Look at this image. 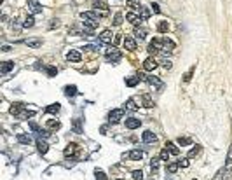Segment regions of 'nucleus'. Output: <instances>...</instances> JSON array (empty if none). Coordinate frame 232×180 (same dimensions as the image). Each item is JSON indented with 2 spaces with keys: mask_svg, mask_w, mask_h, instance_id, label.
I'll return each mask as SVG.
<instances>
[{
  "mask_svg": "<svg viewBox=\"0 0 232 180\" xmlns=\"http://www.w3.org/2000/svg\"><path fill=\"white\" fill-rule=\"evenodd\" d=\"M157 30L161 33H166L167 30H169V25H167V21H159V25H157Z\"/></svg>",
  "mask_w": 232,
  "mask_h": 180,
  "instance_id": "nucleus-27",
  "label": "nucleus"
},
{
  "mask_svg": "<svg viewBox=\"0 0 232 180\" xmlns=\"http://www.w3.org/2000/svg\"><path fill=\"white\" fill-rule=\"evenodd\" d=\"M128 7H131V9H140V0H128Z\"/></svg>",
  "mask_w": 232,
  "mask_h": 180,
  "instance_id": "nucleus-34",
  "label": "nucleus"
},
{
  "mask_svg": "<svg viewBox=\"0 0 232 180\" xmlns=\"http://www.w3.org/2000/svg\"><path fill=\"white\" fill-rule=\"evenodd\" d=\"M199 152H201V147H199V145H195L194 149H190V152H189V159H190V158H195V156H197Z\"/></svg>",
  "mask_w": 232,
  "mask_h": 180,
  "instance_id": "nucleus-36",
  "label": "nucleus"
},
{
  "mask_svg": "<svg viewBox=\"0 0 232 180\" xmlns=\"http://www.w3.org/2000/svg\"><path fill=\"white\" fill-rule=\"evenodd\" d=\"M194 70H195V65H194V66H190V70L185 74V77H183V81H185V82H189L190 79H192V74H194Z\"/></svg>",
  "mask_w": 232,
  "mask_h": 180,
  "instance_id": "nucleus-37",
  "label": "nucleus"
},
{
  "mask_svg": "<svg viewBox=\"0 0 232 180\" xmlns=\"http://www.w3.org/2000/svg\"><path fill=\"white\" fill-rule=\"evenodd\" d=\"M161 38H154V40H152L150 44H148V53H150V54H157V53H159V51H161Z\"/></svg>",
  "mask_w": 232,
  "mask_h": 180,
  "instance_id": "nucleus-3",
  "label": "nucleus"
},
{
  "mask_svg": "<svg viewBox=\"0 0 232 180\" xmlns=\"http://www.w3.org/2000/svg\"><path fill=\"white\" fill-rule=\"evenodd\" d=\"M25 109V105L23 103H12V107L9 109V112H11L12 115H21V110Z\"/></svg>",
  "mask_w": 232,
  "mask_h": 180,
  "instance_id": "nucleus-18",
  "label": "nucleus"
},
{
  "mask_svg": "<svg viewBox=\"0 0 232 180\" xmlns=\"http://www.w3.org/2000/svg\"><path fill=\"white\" fill-rule=\"evenodd\" d=\"M117 180H122V178H117Z\"/></svg>",
  "mask_w": 232,
  "mask_h": 180,
  "instance_id": "nucleus-54",
  "label": "nucleus"
},
{
  "mask_svg": "<svg viewBox=\"0 0 232 180\" xmlns=\"http://www.w3.org/2000/svg\"><path fill=\"white\" fill-rule=\"evenodd\" d=\"M120 119H124V110H122V109H113L112 112L108 114V121L113 122V124H115V122H119Z\"/></svg>",
  "mask_w": 232,
  "mask_h": 180,
  "instance_id": "nucleus-2",
  "label": "nucleus"
},
{
  "mask_svg": "<svg viewBox=\"0 0 232 180\" xmlns=\"http://www.w3.org/2000/svg\"><path fill=\"white\" fill-rule=\"evenodd\" d=\"M133 178L135 180H143V171H141V170H135V171H133Z\"/></svg>",
  "mask_w": 232,
  "mask_h": 180,
  "instance_id": "nucleus-39",
  "label": "nucleus"
},
{
  "mask_svg": "<svg viewBox=\"0 0 232 180\" xmlns=\"http://www.w3.org/2000/svg\"><path fill=\"white\" fill-rule=\"evenodd\" d=\"M94 175H96V180H107V175L103 173L101 170H96V173Z\"/></svg>",
  "mask_w": 232,
  "mask_h": 180,
  "instance_id": "nucleus-43",
  "label": "nucleus"
},
{
  "mask_svg": "<svg viewBox=\"0 0 232 180\" xmlns=\"http://www.w3.org/2000/svg\"><path fill=\"white\" fill-rule=\"evenodd\" d=\"M12 68H14V61H4V65H2L0 72H2V74H9Z\"/></svg>",
  "mask_w": 232,
  "mask_h": 180,
  "instance_id": "nucleus-21",
  "label": "nucleus"
},
{
  "mask_svg": "<svg viewBox=\"0 0 232 180\" xmlns=\"http://www.w3.org/2000/svg\"><path fill=\"white\" fill-rule=\"evenodd\" d=\"M75 150H77V145H75V143H68V145H66V149H65V158H70V156H73V154H75Z\"/></svg>",
  "mask_w": 232,
  "mask_h": 180,
  "instance_id": "nucleus-22",
  "label": "nucleus"
},
{
  "mask_svg": "<svg viewBox=\"0 0 232 180\" xmlns=\"http://www.w3.org/2000/svg\"><path fill=\"white\" fill-rule=\"evenodd\" d=\"M135 35H136V38L143 40V38L147 37V30H145V28H138V26H136L135 28Z\"/></svg>",
  "mask_w": 232,
  "mask_h": 180,
  "instance_id": "nucleus-23",
  "label": "nucleus"
},
{
  "mask_svg": "<svg viewBox=\"0 0 232 180\" xmlns=\"http://www.w3.org/2000/svg\"><path fill=\"white\" fill-rule=\"evenodd\" d=\"M33 115H35V112H32V110H30V112H23L21 117H23V119H28V117H33Z\"/></svg>",
  "mask_w": 232,
  "mask_h": 180,
  "instance_id": "nucleus-47",
  "label": "nucleus"
},
{
  "mask_svg": "<svg viewBox=\"0 0 232 180\" xmlns=\"http://www.w3.org/2000/svg\"><path fill=\"white\" fill-rule=\"evenodd\" d=\"M18 142L19 143H32V137H30V135H18Z\"/></svg>",
  "mask_w": 232,
  "mask_h": 180,
  "instance_id": "nucleus-30",
  "label": "nucleus"
},
{
  "mask_svg": "<svg viewBox=\"0 0 232 180\" xmlns=\"http://www.w3.org/2000/svg\"><path fill=\"white\" fill-rule=\"evenodd\" d=\"M45 112H47V114H58V112H60V103L49 105L47 109H45Z\"/></svg>",
  "mask_w": 232,
  "mask_h": 180,
  "instance_id": "nucleus-24",
  "label": "nucleus"
},
{
  "mask_svg": "<svg viewBox=\"0 0 232 180\" xmlns=\"http://www.w3.org/2000/svg\"><path fill=\"white\" fill-rule=\"evenodd\" d=\"M37 150H38L40 154H42V156H44V154H47V150H49V145H47L45 142H42V140H37Z\"/></svg>",
  "mask_w": 232,
  "mask_h": 180,
  "instance_id": "nucleus-19",
  "label": "nucleus"
},
{
  "mask_svg": "<svg viewBox=\"0 0 232 180\" xmlns=\"http://www.w3.org/2000/svg\"><path fill=\"white\" fill-rule=\"evenodd\" d=\"M166 149H167V150H169L171 154H175V156H176V154L180 152V149L176 147V145H175L173 142H167V143H166Z\"/></svg>",
  "mask_w": 232,
  "mask_h": 180,
  "instance_id": "nucleus-26",
  "label": "nucleus"
},
{
  "mask_svg": "<svg viewBox=\"0 0 232 180\" xmlns=\"http://www.w3.org/2000/svg\"><path fill=\"white\" fill-rule=\"evenodd\" d=\"M225 173L230 175L232 173V145L229 147V152H227V159H225Z\"/></svg>",
  "mask_w": 232,
  "mask_h": 180,
  "instance_id": "nucleus-8",
  "label": "nucleus"
},
{
  "mask_svg": "<svg viewBox=\"0 0 232 180\" xmlns=\"http://www.w3.org/2000/svg\"><path fill=\"white\" fill-rule=\"evenodd\" d=\"M129 159H131V161H140V159H143V150H140V149L131 150V152H129Z\"/></svg>",
  "mask_w": 232,
  "mask_h": 180,
  "instance_id": "nucleus-17",
  "label": "nucleus"
},
{
  "mask_svg": "<svg viewBox=\"0 0 232 180\" xmlns=\"http://www.w3.org/2000/svg\"><path fill=\"white\" fill-rule=\"evenodd\" d=\"M66 60L72 61V63H79V61L82 60V54L77 49H70L68 53H66Z\"/></svg>",
  "mask_w": 232,
  "mask_h": 180,
  "instance_id": "nucleus-4",
  "label": "nucleus"
},
{
  "mask_svg": "<svg viewBox=\"0 0 232 180\" xmlns=\"http://www.w3.org/2000/svg\"><path fill=\"white\" fill-rule=\"evenodd\" d=\"M222 177H223V171L220 170V171H216V175L213 177V180H222Z\"/></svg>",
  "mask_w": 232,
  "mask_h": 180,
  "instance_id": "nucleus-49",
  "label": "nucleus"
},
{
  "mask_svg": "<svg viewBox=\"0 0 232 180\" xmlns=\"http://www.w3.org/2000/svg\"><path fill=\"white\" fill-rule=\"evenodd\" d=\"M140 12H141V19H148L150 12H148V9H147V7H140Z\"/></svg>",
  "mask_w": 232,
  "mask_h": 180,
  "instance_id": "nucleus-41",
  "label": "nucleus"
},
{
  "mask_svg": "<svg viewBox=\"0 0 232 180\" xmlns=\"http://www.w3.org/2000/svg\"><path fill=\"white\" fill-rule=\"evenodd\" d=\"M98 23L100 21H96V19H84L82 25H84V28H86V32H92V30L98 26Z\"/></svg>",
  "mask_w": 232,
  "mask_h": 180,
  "instance_id": "nucleus-14",
  "label": "nucleus"
},
{
  "mask_svg": "<svg viewBox=\"0 0 232 180\" xmlns=\"http://www.w3.org/2000/svg\"><path fill=\"white\" fill-rule=\"evenodd\" d=\"M150 168H152V171H157V168H159V159H157V158H152Z\"/></svg>",
  "mask_w": 232,
  "mask_h": 180,
  "instance_id": "nucleus-38",
  "label": "nucleus"
},
{
  "mask_svg": "<svg viewBox=\"0 0 232 180\" xmlns=\"http://www.w3.org/2000/svg\"><path fill=\"white\" fill-rule=\"evenodd\" d=\"M122 42H124V47H126L128 51H136V40H135V38L126 37Z\"/></svg>",
  "mask_w": 232,
  "mask_h": 180,
  "instance_id": "nucleus-15",
  "label": "nucleus"
},
{
  "mask_svg": "<svg viewBox=\"0 0 232 180\" xmlns=\"http://www.w3.org/2000/svg\"><path fill=\"white\" fill-rule=\"evenodd\" d=\"M49 26H51V28H58V26H60V19H53V23H51Z\"/></svg>",
  "mask_w": 232,
  "mask_h": 180,
  "instance_id": "nucleus-50",
  "label": "nucleus"
},
{
  "mask_svg": "<svg viewBox=\"0 0 232 180\" xmlns=\"http://www.w3.org/2000/svg\"><path fill=\"white\" fill-rule=\"evenodd\" d=\"M161 44H162V49H164V51H167V53H171V51H175V42H173L171 38L162 37V38H161Z\"/></svg>",
  "mask_w": 232,
  "mask_h": 180,
  "instance_id": "nucleus-6",
  "label": "nucleus"
},
{
  "mask_svg": "<svg viewBox=\"0 0 232 180\" xmlns=\"http://www.w3.org/2000/svg\"><path fill=\"white\" fill-rule=\"evenodd\" d=\"M141 121L136 119V117H129V119H126V128L128 130H136V128H140Z\"/></svg>",
  "mask_w": 232,
  "mask_h": 180,
  "instance_id": "nucleus-10",
  "label": "nucleus"
},
{
  "mask_svg": "<svg viewBox=\"0 0 232 180\" xmlns=\"http://www.w3.org/2000/svg\"><path fill=\"white\" fill-rule=\"evenodd\" d=\"M126 19H128V21H129L131 25H135V26H138V25H140V23L143 21V19H141V18L138 16V14H135V12H128V14H126Z\"/></svg>",
  "mask_w": 232,
  "mask_h": 180,
  "instance_id": "nucleus-9",
  "label": "nucleus"
},
{
  "mask_svg": "<svg viewBox=\"0 0 232 180\" xmlns=\"http://www.w3.org/2000/svg\"><path fill=\"white\" fill-rule=\"evenodd\" d=\"M2 51H4V53H9V51H11V46H4V47H2Z\"/></svg>",
  "mask_w": 232,
  "mask_h": 180,
  "instance_id": "nucleus-53",
  "label": "nucleus"
},
{
  "mask_svg": "<svg viewBox=\"0 0 232 180\" xmlns=\"http://www.w3.org/2000/svg\"><path fill=\"white\" fill-rule=\"evenodd\" d=\"M33 25H35V19H33V16H28L26 19H25V23H23V26H25V28H32Z\"/></svg>",
  "mask_w": 232,
  "mask_h": 180,
  "instance_id": "nucleus-33",
  "label": "nucleus"
},
{
  "mask_svg": "<svg viewBox=\"0 0 232 180\" xmlns=\"http://www.w3.org/2000/svg\"><path fill=\"white\" fill-rule=\"evenodd\" d=\"M28 9L33 12V14H40L42 12V7L38 4L37 0H28Z\"/></svg>",
  "mask_w": 232,
  "mask_h": 180,
  "instance_id": "nucleus-11",
  "label": "nucleus"
},
{
  "mask_svg": "<svg viewBox=\"0 0 232 180\" xmlns=\"http://www.w3.org/2000/svg\"><path fill=\"white\" fill-rule=\"evenodd\" d=\"M84 49H87V51H96V49H100V46H86Z\"/></svg>",
  "mask_w": 232,
  "mask_h": 180,
  "instance_id": "nucleus-52",
  "label": "nucleus"
},
{
  "mask_svg": "<svg viewBox=\"0 0 232 180\" xmlns=\"http://www.w3.org/2000/svg\"><path fill=\"white\" fill-rule=\"evenodd\" d=\"M112 38H113V33L110 30H103L101 35H100V40L103 44H112Z\"/></svg>",
  "mask_w": 232,
  "mask_h": 180,
  "instance_id": "nucleus-13",
  "label": "nucleus"
},
{
  "mask_svg": "<svg viewBox=\"0 0 232 180\" xmlns=\"http://www.w3.org/2000/svg\"><path fill=\"white\" fill-rule=\"evenodd\" d=\"M178 168H180L178 163H169L166 166V171H167V173H176V170H178Z\"/></svg>",
  "mask_w": 232,
  "mask_h": 180,
  "instance_id": "nucleus-29",
  "label": "nucleus"
},
{
  "mask_svg": "<svg viewBox=\"0 0 232 180\" xmlns=\"http://www.w3.org/2000/svg\"><path fill=\"white\" fill-rule=\"evenodd\" d=\"M126 109H128V110H136V109H138V105L135 103V100H133V98H129L128 102H126Z\"/></svg>",
  "mask_w": 232,
  "mask_h": 180,
  "instance_id": "nucleus-32",
  "label": "nucleus"
},
{
  "mask_svg": "<svg viewBox=\"0 0 232 180\" xmlns=\"http://www.w3.org/2000/svg\"><path fill=\"white\" fill-rule=\"evenodd\" d=\"M152 11H154V12H155V14H159V12H161V7H159V6H157V4H152Z\"/></svg>",
  "mask_w": 232,
  "mask_h": 180,
  "instance_id": "nucleus-48",
  "label": "nucleus"
},
{
  "mask_svg": "<svg viewBox=\"0 0 232 180\" xmlns=\"http://www.w3.org/2000/svg\"><path fill=\"white\" fill-rule=\"evenodd\" d=\"M92 7H94V11H101V14L105 16V14H108V6L105 4V2H101V0H96L94 4H92Z\"/></svg>",
  "mask_w": 232,
  "mask_h": 180,
  "instance_id": "nucleus-7",
  "label": "nucleus"
},
{
  "mask_svg": "<svg viewBox=\"0 0 232 180\" xmlns=\"http://www.w3.org/2000/svg\"><path fill=\"white\" fill-rule=\"evenodd\" d=\"M25 44H26L28 47H32V49H37V47L42 46V38H28Z\"/></svg>",
  "mask_w": 232,
  "mask_h": 180,
  "instance_id": "nucleus-16",
  "label": "nucleus"
},
{
  "mask_svg": "<svg viewBox=\"0 0 232 180\" xmlns=\"http://www.w3.org/2000/svg\"><path fill=\"white\" fill-rule=\"evenodd\" d=\"M138 82H140V77H129V79H126V86L135 87Z\"/></svg>",
  "mask_w": 232,
  "mask_h": 180,
  "instance_id": "nucleus-28",
  "label": "nucleus"
},
{
  "mask_svg": "<svg viewBox=\"0 0 232 180\" xmlns=\"http://www.w3.org/2000/svg\"><path fill=\"white\" fill-rule=\"evenodd\" d=\"M157 65H159L157 60H155V58H152V56H150V58H147V60L143 61V68H145L147 72H154L157 68Z\"/></svg>",
  "mask_w": 232,
  "mask_h": 180,
  "instance_id": "nucleus-5",
  "label": "nucleus"
},
{
  "mask_svg": "<svg viewBox=\"0 0 232 180\" xmlns=\"http://www.w3.org/2000/svg\"><path fill=\"white\" fill-rule=\"evenodd\" d=\"M143 103H145V107H147V109H150V107H154V102H152V100H150V96H147V94L143 96Z\"/></svg>",
  "mask_w": 232,
  "mask_h": 180,
  "instance_id": "nucleus-42",
  "label": "nucleus"
},
{
  "mask_svg": "<svg viewBox=\"0 0 232 180\" xmlns=\"http://www.w3.org/2000/svg\"><path fill=\"white\" fill-rule=\"evenodd\" d=\"M169 154H171V152H169L167 149H162V150H161V156H159V158H161L162 161H169Z\"/></svg>",
  "mask_w": 232,
  "mask_h": 180,
  "instance_id": "nucleus-35",
  "label": "nucleus"
},
{
  "mask_svg": "<svg viewBox=\"0 0 232 180\" xmlns=\"http://www.w3.org/2000/svg\"><path fill=\"white\" fill-rule=\"evenodd\" d=\"M65 94L66 96H75L77 94V87L75 86H66L65 87Z\"/></svg>",
  "mask_w": 232,
  "mask_h": 180,
  "instance_id": "nucleus-31",
  "label": "nucleus"
},
{
  "mask_svg": "<svg viewBox=\"0 0 232 180\" xmlns=\"http://www.w3.org/2000/svg\"><path fill=\"white\" fill-rule=\"evenodd\" d=\"M178 143H180V145H189L190 140H189V138H185V137H180L178 138Z\"/></svg>",
  "mask_w": 232,
  "mask_h": 180,
  "instance_id": "nucleus-45",
  "label": "nucleus"
},
{
  "mask_svg": "<svg viewBox=\"0 0 232 180\" xmlns=\"http://www.w3.org/2000/svg\"><path fill=\"white\" fill-rule=\"evenodd\" d=\"M47 74H49V77H54L56 74H58V70H56L54 66H49V68H47Z\"/></svg>",
  "mask_w": 232,
  "mask_h": 180,
  "instance_id": "nucleus-46",
  "label": "nucleus"
},
{
  "mask_svg": "<svg viewBox=\"0 0 232 180\" xmlns=\"http://www.w3.org/2000/svg\"><path fill=\"white\" fill-rule=\"evenodd\" d=\"M82 16V19H100V14H98V12H92V11H87V12H82L81 14Z\"/></svg>",
  "mask_w": 232,
  "mask_h": 180,
  "instance_id": "nucleus-20",
  "label": "nucleus"
},
{
  "mask_svg": "<svg viewBox=\"0 0 232 180\" xmlns=\"http://www.w3.org/2000/svg\"><path fill=\"white\" fill-rule=\"evenodd\" d=\"M120 23H122V14H120V12H117V14L113 16V25H115V26H119Z\"/></svg>",
  "mask_w": 232,
  "mask_h": 180,
  "instance_id": "nucleus-40",
  "label": "nucleus"
},
{
  "mask_svg": "<svg viewBox=\"0 0 232 180\" xmlns=\"http://www.w3.org/2000/svg\"><path fill=\"white\" fill-rule=\"evenodd\" d=\"M141 138H143V142H145V143H155L157 142L155 133H152L150 130H147L145 133H143V137H141Z\"/></svg>",
  "mask_w": 232,
  "mask_h": 180,
  "instance_id": "nucleus-12",
  "label": "nucleus"
},
{
  "mask_svg": "<svg viewBox=\"0 0 232 180\" xmlns=\"http://www.w3.org/2000/svg\"><path fill=\"white\" fill-rule=\"evenodd\" d=\"M120 58H122V54H120L119 49H115V47L107 49V60L110 61V63H117V61H120Z\"/></svg>",
  "mask_w": 232,
  "mask_h": 180,
  "instance_id": "nucleus-1",
  "label": "nucleus"
},
{
  "mask_svg": "<svg viewBox=\"0 0 232 180\" xmlns=\"http://www.w3.org/2000/svg\"><path fill=\"white\" fill-rule=\"evenodd\" d=\"M178 164L182 166V168H187L189 166V158H183V159H180L178 161Z\"/></svg>",
  "mask_w": 232,
  "mask_h": 180,
  "instance_id": "nucleus-44",
  "label": "nucleus"
},
{
  "mask_svg": "<svg viewBox=\"0 0 232 180\" xmlns=\"http://www.w3.org/2000/svg\"><path fill=\"white\" fill-rule=\"evenodd\" d=\"M60 126H61L60 121H54V119H49L47 121V128H49V130H60Z\"/></svg>",
  "mask_w": 232,
  "mask_h": 180,
  "instance_id": "nucleus-25",
  "label": "nucleus"
},
{
  "mask_svg": "<svg viewBox=\"0 0 232 180\" xmlns=\"http://www.w3.org/2000/svg\"><path fill=\"white\" fill-rule=\"evenodd\" d=\"M162 65H164V68H166V70H169V68H171V61H169V60H164V61H162Z\"/></svg>",
  "mask_w": 232,
  "mask_h": 180,
  "instance_id": "nucleus-51",
  "label": "nucleus"
}]
</instances>
